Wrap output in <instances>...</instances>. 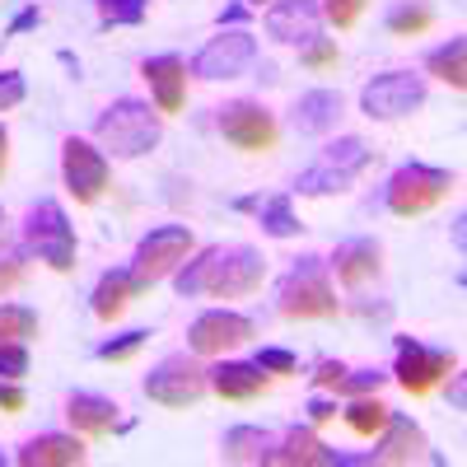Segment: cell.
I'll return each instance as SVG.
<instances>
[{
  "instance_id": "1",
  "label": "cell",
  "mask_w": 467,
  "mask_h": 467,
  "mask_svg": "<svg viewBox=\"0 0 467 467\" xmlns=\"http://www.w3.org/2000/svg\"><path fill=\"white\" fill-rule=\"evenodd\" d=\"M266 281V257L248 244H215L202 248L192 262H182L173 271V285L182 299L192 295H215V299H244L253 290H262Z\"/></svg>"
},
{
  "instance_id": "2",
  "label": "cell",
  "mask_w": 467,
  "mask_h": 467,
  "mask_svg": "<svg viewBox=\"0 0 467 467\" xmlns=\"http://www.w3.org/2000/svg\"><path fill=\"white\" fill-rule=\"evenodd\" d=\"M164 136V112L150 108L145 99H117L94 117V140L112 150V160H140L160 145Z\"/></svg>"
},
{
  "instance_id": "3",
  "label": "cell",
  "mask_w": 467,
  "mask_h": 467,
  "mask_svg": "<svg viewBox=\"0 0 467 467\" xmlns=\"http://www.w3.org/2000/svg\"><path fill=\"white\" fill-rule=\"evenodd\" d=\"M276 308L285 318H337V308H341V299H337V290H332V281H327V262L323 257H299L285 276H281V285H276Z\"/></svg>"
},
{
  "instance_id": "4",
  "label": "cell",
  "mask_w": 467,
  "mask_h": 467,
  "mask_svg": "<svg viewBox=\"0 0 467 467\" xmlns=\"http://www.w3.org/2000/svg\"><path fill=\"white\" fill-rule=\"evenodd\" d=\"M365 164H369V145L360 136H341L318 150V160L295 178L290 192H299V197H337L365 173Z\"/></svg>"
},
{
  "instance_id": "5",
  "label": "cell",
  "mask_w": 467,
  "mask_h": 467,
  "mask_svg": "<svg viewBox=\"0 0 467 467\" xmlns=\"http://www.w3.org/2000/svg\"><path fill=\"white\" fill-rule=\"evenodd\" d=\"M453 192V173L449 169H431V164H402L393 178H388L383 187V202L393 215L411 220V215H425V211H435L444 197Z\"/></svg>"
},
{
  "instance_id": "6",
  "label": "cell",
  "mask_w": 467,
  "mask_h": 467,
  "mask_svg": "<svg viewBox=\"0 0 467 467\" xmlns=\"http://www.w3.org/2000/svg\"><path fill=\"white\" fill-rule=\"evenodd\" d=\"M192 248H197V239H192L187 224H160V229H150L145 239L136 244V257H131L136 285L150 290V285H160L164 276H173V271L187 262Z\"/></svg>"
},
{
  "instance_id": "7",
  "label": "cell",
  "mask_w": 467,
  "mask_h": 467,
  "mask_svg": "<svg viewBox=\"0 0 467 467\" xmlns=\"http://www.w3.org/2000/svg\"><path fill=\"white\" fill-rule=\"evenodd\" d=\"M24 248L37 253L52 271H70L75 266V229L61 211V202H37L24 220Z\"/></svg>"
},
{
  "instance_id": "8",
  "label": "cell",
  "mask_w": 467,
  "mask_h": 467,
  "mask_svg": "<svg viewBox=\"0 0 467 467\" xmlns=\"http://www.w3.org/2000/svg\"><path fill=\"white\" fill-rule=\"evenodd\" d=\"M416 108H425V80L411 70H383L360 89V112L374 122H402Z\"/></svg>"
},
{
  "instance_id": "9",
  "label": "cell",
  "mask_w": 467,
  "mask_h": 467,
  "mask_svg": "<svg viewBox=\"0 0 467 467\" xmlns=\"http://www.w3.org/2000/svg\"><path fill=\"white\" fill-rule=\"evenodd\" d=\"M257 66V37L248 28H220L202 52L192 57V75L197 80H239Z\"/></svg>"
},
{
  "instance_id": "10",
  "label": "cell",
  "mask_w": 467,
  "mask_h": 467,
  "mask_svg": "<svg viewBox=\"0 0 467 467\" xmlns=\"http://www.w3.org/2000/svg\"><path fill=\"white\" fill-rule=\"evenodd\" d=\"M211 393V369H202L187 356H169L145 374V398L160 407H192Z\"/></svg>"
},
{
  "instance_id": "11",
  "label": "cell",
  "mask_w": 467,
  "mask_h": 467,
  "mask_svg": "<svg viewBox=\"0 0 467 467\" xmlns=\"http://www.w3.org/2000/svg\"><path fill=\"white\" fill-rule=\"evenodd\" d=\"M61 178H66V192L75 202L94 206L108 192V178H112L108 154L99 145H89L85 136H66V145H61Z\"/></svg>"
},
{
  "instance_id": "12",
  "label": "cell",
  "mask_w": 467,
  "mask_h": 467,
  "mask_svg": "<svg viewBox=\"0 0 467 467\" xmlns=\"http://www.w3.org/2000/svg\"><path fill=\"white\" fill-rule=\"evenodd\" d=\"M453 369H458L453 350H431V346H420V341H411V337H398V365H393V379L407 388L411 398L435 393V383L449 379Z\"/></svg>"
},
{
  "instance_id": "13",
  "label": "cell",
  "mask_w": 467,
  "mask_h": 467,
  "mask_svg": "<svg viewBox=\"0 0 467 467\" xmlns=\"http://www.w3.org/2000/svg\"><path fill=\"white\" fill-rule=\"evenodd\" d=\"M220 136L234 150H248V154H266L276 145V117H271L262 103L253 99H234L220 108Z\"/></svg>"
},
{
  "instance_id": "14",
  "label": "cell",
  "mask_w": 467,
  "mask_h": 467,
  "mask_svg": "<svg viewBox=\"0 0 467 467\" xmlns=\"http://www.w3.org/2000/svg\"><path fill=\"white\" fill-rule=\"evenodd\" d=\"M253 318L234 314V308H206V314H197V323L187 327V346L197 350V356H224V350L244 346L253 337Z\"/></svg>"
},
{
  "instance_id": "15",
  "label": "cell",
  "mask_w": 467,
  "mask_h": 467,
  "mask_svg": "<svg viewBox=\"0 0 467 467\" xmlns=\"http://www.w3.org/2000/svg\"><path fill=\"white\" fill-rule=\"evenodd\" d=\"M266 33L276 37V43H285V47L318 43V33H323L318 0H276V5L266 10Z\"/></svg>"
},
{
  "instance_id": "16",
  "label": "cell",
  "mask_w": 467,
  "mask_h": 467,
  "mask_svg": "<svg viewBox=\"0 0 467 467\" xmlns=\"http://www.w3.org/2000/svg\"><path fill=\"white\" fill-rule=\"evenodd\" d=\"M374 440H379V449L369 458H360V462H425V458L440 462L431 453V444H425V431H420L411 416H402V411L388 416V425H383Z\"/></svg>"
},
{
  "instance_id": "17",
  "label": "cell",
  "mask_w": 467,
  "mask_h": 467,
  "mask_svg": "<svg viewBox=\"0 0 467 467\" xmlns=\"http://www.w3.org/2000/svg\"><path fill=\"white\" fill-rule=\"evenodd\" d=\"M140 75L150 80L154 108H160L164 117H169V112H182V103H187V61H182L178 52L145 57V61H140Z\"/></svg>"
},
{
  "instance_id": "18",
  "label": "cell",
  "mask_w": 467,
  "mask_h": 467,
  "mask_svg": "<svg viewBox=\"0 0 467 467\" xmlns=\"http://www.w3.org/2000/svg\"><path fill=\"white\" fill-rule=\"evenodd\" d=\"M271 462L276 467H332V462H350V458L327 449L308 425H290V431L276 440V449H271Z\"/></svg>"
},
{
  "instance_id": "19",
  "label": "cell",
  "mask_w": 467,
  "mask_h": 467,
  "mask_svg": "<svg viewBox=\"0 0 467 467\" xmlns=\"http://www.w3.org/2000/svg\"><path fill=\"white\" fill-rule=\"evenodd\" d=\"M66 416H70L75 431L89 435V440H103L112 431H127V425H122V407H117L112 398H103V393H70L66 398Z\"/></svg>"
},
{
  "instance_id": "20",
  "label": "cell",
  "mask_w": 467,
  "mask_h": 467,
  "mask_svg": "<svg viewBox=\"0 0 467 467\" xmlns=\"http://www.w3.org/2000/svg\"><path fill=\"white\" fill-rule=\"evenodd\" d=\"M271 388V374L257 369L253 360H224L211 369V393L224 398V402H253Z\"/></svg>"
},
{
  "instance_id": "21",
  "label": "cell",
  "mask_w": 467,
  "mask_h": 467,
  "mask_svg": "<svg viewBox=\"0 0 467 467\" xmlns=\"http://www.w3.org/2000/svg\"><path fill=\"white\" fill-rule=\"evenodd\" d=\"M341 112H346V99H341L337 89H308V94H299L295 108H290V127H295L299 136H323V131L337 127Z\"/></svg>"
},
{
  "instance_id": "22",
  "label": "cell",
  "mask_w": 467,
  "mask_h": 467,
  "mask_svg": "<svg viewBox=\"0 0 467 467\" xmlns=\"http://www.w3.org/2000/svg\"><path fill=\"white\" fill-rule=\"evenodd\" d=\"M327 266L337 271V281H341L346 290H360L365 281H374L379 271H383V248H379L374 239H346Z\"/></svg>"
},
{
  "instance_id": "23",
  "label": "cell",
  "mask_w": 467,
  "mask_h": 467,
  "mask_svg": "<svg viewBox=\"0 0 467 467\" xmlns=\"http://www.w3.org/2000/svg\"><path fill=\"white\" fill-rule=\"evenodd\" d=\"M24 467H80L89 458V449L75 440V435H37L15 453Z\"/></svg>"
},
{
  "instance_id": "24",
  "label": "cell",
  "mask_w": 467,
  "mask_h": 467,
  "mask_svg": "<svg viewBox=\"0 0 467 467\" xmlns=\"http://www.w3.org/2000/svg\"><path fill=\"white\" fill-rule=\"evenodd\" d=\"M136 295H140V285H136L131 271H103L99 285H94V295H89V308H94V318L112 323V318L127 314V304H131Z\"/></svg>"
},
{
  "instance_id": "25",
  "label": "cell",
  "mask_w": 467,
  "mask_h": 467,
  "mask_svg": "<svg viewBox=\"0 0 467 467\" xmlns=\"http://www.w3.org/2000/svg\"><path fill=\"white\" fill-rule=\"evenodd\" d=\"M314 383L332 388V393H346V398H365V393H379L388 383V374L383 369H346L341 360H323L314 369Z\"/></svg>"
},
{
  "instance_id": "26",
  "label": "cell",
  "mask_w": 467,
  "mask_h": 467,
  "mask_svg": "<svg viewBox=\"0 0 467 467\" xmlns=\"http://www.w3.org/2000/svg\"><path fill=\"white\" fill-rule=\"evenodd\" d=\"M276 431H262V425H234L220 444L224 462H271V449H276Z\"/></svg>"
},
{
  "instance_id": "27",
  "label": "cell",
  "mask_w": 467,
  "mask_h": 467,
  "mask_svg": "<svg viewBox=\"0 0 467 467\" xmlns=\"http://www.w3.org/2000/svg\"><path fill=\"white\" fill-rule=\"evenodd\" d=\"M425 70L440 75V80L453 85V89H467V43L462 37H449L444 47H435L431 57H425Z\"/></svg>"
},
{
  "instance_id": "28",
  "label": "cell",
  "mask_w": 467,
  "mask_h": 467,
  "mask_svg": "<svg viewBox=\"0 0 467 467\" xmlns=\"http://www.w3.org/2000/svg\"><path fill=\"white\" fill-rule=\"evenodd\" d=\"M257 224H262V234H271V239H295V234L304 229V224L295 220V211H290V192L262 202V206H257Z\"/></svg>"
},
{
  "instance_id": "29",
  "label": "cell",
  "mask_w": 467,
  "mask_h": 467,
  "mask_svg": "<svg viewBox=\"0 0 467 467\" xmlns=\"http://www.w3.org/2000/svg\"><path fill=\"white\" fill-rule=\"evenodd\" d=\"M388 416H393V411H388L379 398H369V393H365V398H356V402L346 407V425H350L356 435H365V440H374V435L383 431Z\"/></svg>"
},
{
  "instance_id": "30",
  "label": "cell",
  "mask_w": 467,
  "mask_h": 467,
  "mask_svg": "<svg viewBox=\"0 0 467 467\" xmlns=\"http://www.w3.org/2000/svg\"><path fill=\"white\" fill-rule=\"evenodd\" d=\"M94 10H99L103 28H136V24H145L150 0H94Z\"/></svg>"
},
{
  "instance_id": "31",
  "label": "cell",
  "mask_w": 467,
  "mask_h": 467,
  "mask_svg": "<svg viewBox=\"0 0 467 467\" xmlns=\"http://www.w3.org/2000/svg\"><path fill=\"white\" fill-rule=\"evenodd\" d=\"M435 28V10L431 5H398V10H388V33H398V37H420V33H431Z\"/></svg>"
},
{
  "instance_id": "32",
  "label": "cell",
  "mask_w": 467,
  "mask_h": 467,
  "mask_svg": "<svg viewBox=\"0 0 467 467\" xmlns=\"http://www.w3.org/2000/svg\"><path fill=\"white\" fill-rule=\"evenodd\" d=\"M28 281V253L19 244H0V299Z\"/></svg>"
},
{
  "instance_id": "33",
  "label": "cell",
  "mask_w": 467,
  "mask_h": 467,
  "mask_svg": "<svg viewBox=\"0 0 467 467\" xmlns=\"http://www.w3.org/2000/svg\"><path fill=\"white\" fill-rule=\"evenodd\" d=\"M37 337V314L24 304H0V341H28Z\"/></svg>"
},
{
  "instance_id": "34",
  "label": "cell",
  "mask_w": 467,
  "mask_h": 467,
  "mask_svg": "<svg viewBox=\"0 0 467 467\" xmlns=\"http://www.w3.org/2000/svg\"><path fill=\"white\" fill-rule=\"evenodd\" d=\"M365 5L369 0H323V19L332 24V28H356L360 24V15H365Z\"/></svg>"
},
{
  "instance_id": "35",
  "label": "cell",
  "mask_w": 467,
  "mask_h": 467,
  "mask_svg": "<svg viewBox=\"0 0 467 467\" xmlns=\"http://www.w3.org/2000/svg\"><path fill=\"white\" fill-rule=\"evenodd\" d=\"M145 337H150V332H122L117 341H103V346L94 350V356H99V360H108V365H122V360H131L136 350L145 346Z\"/></svg>"
},
{
  "instance_id": "36",
  "label": "cell",
  "mask_w": 467,
  "mask_h": 467,
  "mask_svg": "<svg viewBox=\"0 0 467 467\" xmlns=\"http://www.w3.org/2000/svg\"><path fill=\"white\" fill-rule=\"evenodd\" d=\"M24 374H28V346L0 341V379H24Z\"/></svg>"
},
{
  "instance_id": "37",
  "label": "cell",
  "mask_w": 467,
  "mask_h": 467,
  "mask_svg": "<svg viewBox=\"0 0 467 467\" xmlns=\"http://www.w3.org/2000/svg\"><path fill=\"white\" fill-rule=\"evenodd\" d=\"M253 365H257V369H266L271 379H276V374H295V369H299V360L290 356V350H281V346H262Z\"/></svg>"
},
{
  "instance_id": "38",
  "label": "cell",
  "mask_w": 467,
  "mask_h": 467,
  "mask_svg": "<svg viewBox=\"0 0 467 467\" xmlns=\"http://www.w3.org/2000/svg\"><path fill=\"white\" fill-rule=\"evenodd\" d=\"M24 94H28L24 75H19V70H0V112L19 108V103H24Z\"/></svg>"
},
{
  "instance_id": "39",
  "label": "cell",
  "mask_w": 467,
  "mask_h": 467,
  "mask_svg": "<svg viewBox=\"0 0 467 467\" xmlns=\"http://www.w3.org/2000/svg\"><path fill=\"white\" fill-rule=\"evenodd\" d=\"M28 407V398H24V388H19V379H10V383H0V411H24Z\"/></svg>"
},
{
  "instance_id": "40",
  "label": "cell",
  "mask_w": 467,
  "mask_h": 467,
  "mask_svg": "<svg viewBox=\"0 0 467 467\" xmlns=\"http://www.w3.org/2000/svg\"><path fill=\"white\" fill-rule=\"evenodd\" d=\"M304 66H314V70L337 66V47H332V43H308V47H304Z\"/></svg>"
},
{
  "instance_id": "41",
  "label": "cell",
  "mask_w": 467,
  "mask_h": 467,
  "mask_svg": "<svg viewBox=\"0 0 467 467\" xmlns=\"http://www.w3.org/2000/svg\"><path fill=\"white\" fill-rule=\"evenodd\" d=\"M37 24H43V10H37V5H28V10H19V15H15V24L5 28V37H19L24 28H37ZM5 37H0V43H5Z\"/></svg>"
},
{
  "instance_id": "42",
  "label": "cell",
  "mask_w": 467,
  "mask_h": 467,
  "mask_svg": "<svg viewBox=\"0 0 467 467\" xmlns=\"http://www.w3.org/2000/svg\"><path fill=\"white\" fill-rule=\"evenodd\" d=\"M332 416H337V402H327V398L308 402V420H314V425H323V420H332Z\"/></svg>"
},
{
  "instance_id": "43",
  "label": "cell",
  "mask_w": 467,
  "mask_h": 467,
  "mask_svg": "<svg viewBox=\"0 0 467 467\" xmlns=\"http://www.w3.org/2000/svg\"><path fill=\"white\" fill-rule=\"evenodd\" d=\"M248 19V5H229V10H220V28H234V24H244Z\"/></svg>"
},
{
  "instance_id": "44",
  "label": "cell",
  "mask_w": 467,
  "mask_h": 467,
  "mask_svg": "<svg viewBox=\"0 0 467 467\" xmlns=\"http://www.w3.org/2000/svg\"><path fill=\"white\" fill-rule=\"evenodd\" d=\"M5 164H10V131L0 127V178H5Z\"/></svg>"
},
{
  "instance_id": "45",
  "label": "cell",
  "mask_w": 467,
  "mask_h": 467,
  "mask_svg": "<svg viewBox=\"0 0 467 467\" xmlns=\"http://www.w3.org/2000/svg\"><path fill=\"white\" fill-rule=\"evenodd\" d=\"M248 5H257V10H262V5H266V0H248Z\"/></svg>"
},
{
  "instance_id": "46",
  "label": "cell",
  "mask_w": 467,
  "mask_h": 467,
  "mask_svg": "<svg viewBox=\"0 0 467 467\" xmlns=\"http://www.w3.org/2000/svg\"><path fill=\"white\" fill-rule=\"evenodd\" d=\"M0 224H5V206H0Z\"/></svg>"
},
{
  "instance_id": "47",
  "label": "cell",
  "mask_w": 467,
  "mask_h": 467,
  "mask_svg": "<svg viewBox=\"0 0 467 467\" xmlns=\"http://www.w3.org/2000/svg\"><path fill=\"white\" fill-rule=\"evenodd\" d=\"M0 462H5V458H0Z\"/></svg>"
}]
</instances>
